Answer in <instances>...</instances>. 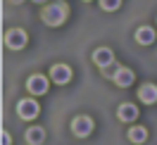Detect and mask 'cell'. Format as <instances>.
<instances>
[{"label": "cell", "instance_id": "obj_1", "mask_svg": "<svg viewBox=\"0 0 157 145\" xmlns=\"http://www.w3.org/2000/svg\"><path fill=\"white\" fill-rule=\"evenodd\" d=\"M69 17V5L64 0H57V2H50L43 7V14H40V19L45 21L48 26H62Z\"/></svg>", "mask_w": 157, "mask_h": 145}, {"label": "cell", "instance_id": "obj_2", "mask_svg": "<svg viewBox=\"0 0 157 145\" xmlns=\"http://www.w3.org/2000/svg\"><path fill=\"white\" fill-rule=\"evenodd\" d=\"M38 112H40V107H38V102H36L33 97H24V100L17 102V114H19L21 119H26V121L36 119Z\"/></svg>", "mask_w": 157, "mask_h": 145}, {"label": "cell", "instance_id": "obj_3", "mask_svg": "<svg viewBox=\"0 0 157 145\" xmlns=\"http://www.w3.org/2000/svg\"><path fill=\"white\" fill-rule=\"evenodd\" d=\"M71 131H74V135H78V138L90 135V133H93V119L86 116V114L74 116V121H71Z\"/></svg>", "mask_w": 157, "mask_h": 145}, {"label": "cell", "instance_id": "obj_4", "mask_svg": "<svg viewBox=\"0 0 157 145\" xmlns=\"http://www.w3.org/2000/svg\"><path fill=\"white\" fill-rule=\"evenodd\" d=\"M26 43H29V36H26V31H21V29H12L5 36V45L10 50H21V48H26Z\"/></svg>", "mask_w": 157, "mask_h": 145}, {"label": "cell", "instance_id": "obj_5", "mask_svg": "<svg viewBox=\"0 0 157 145\" xmlns=\"http://www.w3.org/2000/svg\"><path fill=\"white\" fill-rule=\"evenodd\" d=\"M48 86H50V81H48V76H43V74H33V76H29V81H26V88H29L31 95H45V93H48Z\"/></svg>", "mask_w": 157, "mask_h": 145}, {"label": "cell", "instance_id": "obj_6", "mask_svg": "<svg viewBox=\"0 0 157 145\" xmlns=\"http://www.w3.org/2000/svg\"><path fill=\"white\" fill-rule=\"evenodd\" d=\"M112 81H114L119 88H128L136 81V74H133V69H128V67H117L114 74H112Z\"/></svg>", "mask_w": 157, "mask_h": 145}, {"label": "cell", "instance_id": "obj_7", "mask_svg": "<svg viewBox=\"0 0 157 145\" xmlns=\"http://www.w3.org/2000/svg\"><path fill=\"white\" fill-rule=\"evenodd\" d=\"M50 78H52L55 83H59V86H64V83L71 81V69H69L67 64H55V67L50 69Z\"/></svg>", "mask_w": 157, "mask_h": 145}, {"label": "cell", "instance_id": "obj_8", "mask_svg": "<svg viewBox=\"0 0 157 145\" xmlns=\"http://www.w3.org/2000/svg\"><path fill=\"white\" fill-rule=\"evenodd\" d=\"M138 100L145 102V105H155V102H157V86H155V83L140 86V88H138Z\"/></svg>", "mask_w": 157, "mask_h": 145}, {"label": "cell", "instance_id": "obj_9", "mask_svg": "<svg viewBox=\"0 0 157 145\" xmlns=\"http://www.w3.org/2000/svg\"><path fill=\"white\" fill-rule=\"evenodd\" d=\"M93 62H95L98 67L105 69V67H109V64L114 62V52H112L109 48H98L95 52H93Z\"/></svg>", "mask_w": 157, "mask_h": 145}, {"label": "cell", "instance_id": "obj_10", "mask_svg": "<svg viewBox=\"0 0 157 145\" xmlns=\"http://www.w3.org/2000/svg\"><path fill=\"white\" fill-rule=\"evenodd\" d=\"M117 114H119L121 121H136V119H138V107L131 105V102H124V105H119Z\"/></svg>", "mask_w": 157, "mask_h": 145}, {"label": "cell", "instance_id": "obj_11", "mask_svg": "<svg viewBox=\"0 0 157 145\" xmlns=\"http://www.w3.org/2000/svg\"><path fill=\"white\" fill-rule=\"evenodd\" d=\"M136 40L140 43V45H150V43L155 40L152 26H140V29H136Z\"/></svg>", "mask_w": 157, "mask_h": 145}, {"label": "cell", "instance_id": "obj_12", "mask_svg": "<svg viewBox=\"0 0 157 145\" xmlns=\"http://www.w3.org/2000/svg\"><path fill=\"white\" fill-rule=\"evenodd\" d=\"M26 140H29L31 145H40L45 140V131H43L40 126H31L29 131H26Z\"/></svg>", "mask_w": 157, "mask_h": 145}, {"label": "cell", "instance_id": "obj_13", "mask_svg": "<svg viewBox=\"0 0 157 145\" xmlns=\"http://www.w3.org/2000/svg\"><path fill=\"white\" fill-rule=\"evenodd\" d=\"M128 140H131V143H145L147 131L143 126H131V128H128Z\"/></svg>", "mask_w": 157, "mask_h": 145}, {"label": "cell", "instance_id": "obj_14", "mask_svg": "<svg viewBox=\"0 0 157 145\" xmlns=\"http://www.w3.org/2000/svg\"><path fill=\"white\" fill-rule=\"evenodd\" d=\"M100 7L107 10V12H114L121 7V0H100Z\"/></svg>", "mask_w": 157, "mask_h": 145}, {"label": "cell", "instance_id": "obj_15", "mask_svg": "<svg viewBox=\"0 0 157 145\" xmlns=\"http://www.w3.org/2000/svg\"><path fill=\"white\" fill-rule=\"evenodd\" d=\"M2 145H12V138H10V133H7V131L2 133Z\"/></svg>", "mask_w": 157, "mask_h": 145}, {"label": "cell", "instance_id": "obj_16", "mask_svg": "<svg viewBox=\"0 0 157 145\" xmlns=\"http://www.w3.org/2000/svg\"><path fill=\"white\" fill-rule=\"evenodd\" d=\"M33 2H45V0H33Z\"/></svg>", "mask_w": 157, "mask_h": 145}, {"label": "cell", "instance_id": "obj_17", "mask_svg": "<svg viewBox=\"0 0 157 145\" xmlns=\"http://www.w3.org/2000/svg\"><path fill=\"white\" fill-rule=\"evenodd\" d=\"M10 2H21V0H10Z\"/></svg>", "mask_w": 157, "mask_h": 145}]
</instances>
